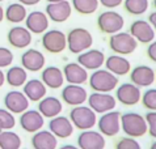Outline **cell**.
Returning a JSON list of instances; mask_svg holds the SVG:
<instances>
[{
	"label": "cell",
	"mask_w": 156,
	"mask_h": 149,
	"mask_svg": "<svg viewBox=\"0 0 156 149\" xmlns=\"http://www.w3.org/2000/svg\"><path fill=\"white\" fill-rule=\"evenodd\" d=\"M136 42L140 43H151L155 39V28H152L148 23L143 20L134 21L130 26V32Z\"/></svg>",
	"instance_id": "8fae6325"
},
{
	"label": "cell",
	"mask_w": 156,
	"mask_h": 149,
	"mask_svg": "<svg viewBox=\"0 0 156 149\" xmlns=\"http://www.w3.org/2000/svg\"><path fill=\"white\" fill-rule=\"evenodd\" d=\"M89 85L97 93H109L118 85V77L106 69H96L89 77Z\"/></svg>",
	"instance_id": "3957f363"
},
{
	"label": "cell",
	"mask_w": 156,
	"mask_h": 149,
	"mask_svg": "<svg viewBox=\"0 0 156 149\" xmlns=\"http://www.w3.org/2000/svg\"><path fill=\"white\" fill-rule=\"evenodd\" d=\"M25 25H27L25 28H27L30 33L42 34L49 28V19H47L46 13L40 12V11H34V12H30L29 15H27Z\"/></svg>",
	"instance_id": "d6986e66"
},
{
	"label": "cell",
	"mask_w": 156,
	"mask_h": 149,
	"mask_svg": "<svg viewBox=\"0 0 156 149\" xmlns=\"http://www.w3.org/2000/svg\"><path fill=\"white\" fill-rule=\"evenodd\" d=\"M63 77L68 84L81 85L88 80V71L77 63H68L63 68Z\"/></svg>",
	"instance_id": "ac0fdd59"
},
{
	"label": "cell",
	"mask_w": 156,
	"mask_h": 149,
	"mask_svg": "<svg viewBox=\"0 0 156 149\" xmlns=\"http://www.w3.org/2000/svg\"><path fill=\"white\" fill-rule=\"evenodd\" d=\"M32 145L34 149H57L58 139L50 131L40 130L34 132L32 137Z\"/></svg>",
	"instance_id": "d4e9b609"
},
{
	"label": "cell",
	"mask_w": 156,
	"mask_h": 149,
	"mask_svg": "<svg viewBox=\"0 0 156 149\" xmlns=\"http://www.w3.org/2000/svg\"><path fill=\"white\" fill-rule=\"evenodd\" d=\"M4 105L5 109L12 114H23L29 107V99L25 97L23 92L12 90L8 92L4 97Z\"/></svg>",
	"instance_id": "30bf717a"
},
{
	"label": "cell",
	"mask_w": 156,
	"mask_h": 149,
	"mask_svg": "<svg viewBox=\"0 0 156 149\" xmlns=\"http://www.w3.org/2000/svg\"><path fill=\"white\" fill-rule=\"evenodd\" d=\"M62 111V102L57 97H43L38 105V113L43 118H54L58 116Z\"/></svg>",
	"instance_id": "4316f807"
},
{
	"label": "cell",
	"mask_w": 156,
	"mask_h": 149,
	"mask_svg": "<svg viewBox=\"0 0 156 149\" xmlns=\"http://www.w3.org/2000/svg\"><path fill=\"white\" fill-rule=\"evenodd\" d=\"M49 3H59V2H63V0H47Z\"/></svg>",
	"instance_id": "bcb514c9"
},
{
	"label": "cell",
	"mask_w": 156,
	"mask_h": 149,
	"mask_svg": "<svg viewBox=\"0 0 156 149\" xmlns=\"http://www.w3.org/2000/svg\"><path fill=\"white\" fill-rule=\"evenodd\" d=\"M109 46L113 52L119 55H129L136 50L138 42L130 33H114L109 39Z\"/></svg>",
	"instance_id": "5b68a950"
},
{
	"label": "cell",
	"mask_w": 156,
	"mask_h": 149,
	"mask_svg": "<svg viewBox=\"0 0 156 149\" xmlns=\"http://www.w3.org/2000/svg\"><path fill=\"white\" fill-rule=\"evenodd\" d=\"M150 25L151 26H152V28H155V25H156V13L155 12H152V13H151V15H150Z\"/></svg>",
	"instance_id": "b9f144b4"
},
{
	"label": "cell",
	"mask_w": 156,
	"mask_h": 149,
	"mask_svg": "<svg viewBox=\"0 0 156 149\" xmlns=\"http://www.w3.org/2000/svg\"><path fill=\"white\" fill-rule=\"evenodd\" d=\"M87 99H88L89 105L88 107L92 109L96 114H105L108 111L114 110L117 103L115 98L109 93H97V92H94Z\"/></svg>",
	"instance_id": "ba28073f"
},
{
	"label": "cell",
	"mask_w": 156,
	"mask_h": 149,
	"mask_svg": "<svg viewBox=\"0 0 156 149\" xmlns=\"http://www.w3.org/2000/svg\"><path fill=\"white\" fill-rule=\"evenodd\" d=\"M72 7L81 15H92L98 8V0H72Z\"/></svg>",
	"instance_id": "1f68e13d"
},
{
	"label": "cell",
	"mask_w": 156,
	"mask_h": 149,
	"mask_svg": "<svg viewBox=\"0 0 156 149\" xmlns=\"http://www.w3.org/2000/svg\"><path fill=\"white\" fill-rule=\"evenodd\" d=\"M25 149H27V148H25Z\"/></svg>",
	"instance_id": "681fc988"
},
{
	"label": "cell",
	"mask_w": 156,
	"mask_h": 149,
	"mask_svg": "<svg viewBox=\"0 0 156 149\" xmlns=\"http://www.w3.org/2000/svg\"><path fill=\"white\" fill-rule=\"evenodd\" d=\"M49 128H50V132L55 137H60V139L70 137L73 132V126L67 116L58 115V116L51 118L49 123Z\"/></svg>",
	"instance_id": "7402d4cb"
},
{
	"label": "cell",
	"mask_w": 156,
	"mask_h": 149,
	"mask_svg": "<svg viewBox=\"0 0 156 149\" xmlns=\"http://www.w3.org/2000/svg\"><path fill=\"white\" fill-rule=\"evenodd\" d=\"M142 102H143V106L146 109H148L150 111L156 110V89L155 88H151V89L144 92V94L142 95Z\"/></svg>",
	"instance_id": "e575fe53"
},
{
	"label": "cell",
	"mask_w": 156,
	"mask_h": 149,
	"mask_svg": "<svg viewBox=\"0 0 156 149\" xmlns=\"http://www.w3.org/2000/svg\"><path fill=\"white\" fill-rule=\"evenodd\" d=\"M98 2L101 3L104 7H106V8H109V9H112V8H117L118 5H121L123 0H98Z\"/></svg>",
	"instance_id": "f35d334b"
},
{
	"label": "cell",
	"mask_w": 156,
	"mask_h": 149,
	"mask_svg": "<svg viewBox=\"0 0 156 149\" xmlns=\"http://www.w3.org/2000/svg\"><path fill=\"white\" fill-rule=\"evenodd\" d=\"M71 12L72 7L67 0H63L59 3H49L46 7L47 19L53 20L54 23H64L67 19H70Z\"/></svg>",
	"instance_id": "4fadbf2b"
},
{
	"label": "cell",
	"mask_w": 156,
	"mask_h": 149,
	"mask_svg": "<svg viewBox=\"0 0 156 149\" xmlns=\"http://www.w3.org/2000/svg\"><path fill=\"white\" fill-rule=\"evenodd\" d=\"M77 145H79V149H104L105 137L97 131L87 130L79 135Z\"/></svg>",
	"instance_id": "5bb4252c"
},
{
	"label": "cell",
	"mask_w": 156,
	"mask_h": 149,
	"mask_svg": "<svg viewBox=\"0 0 156 149\" xmlns=\"http://www.w3.org/2000/svg\"><path fill=\"white\" fill-rule=\"evenodd\" d=\"M0 2H3V0H0Z\"/></svg>",
	"instance_id": "c3c4849f"
},
{
	"label": "cell",
	"mask_w": 156,
	"mask_h": 149,
	"mask_svg": "<svg viewBox=\"0 0 156 149\" xmlns=\"http://www.w3.org/2000/svg\"><path fill=\"white\" fill-rule=\"evenodd\" d=\"M8 42L16 49H25L32 43V33L24 26H13L8 32Z\"/></svg>",
	"instance_id": "603a6c76"
},
{
	"label": "cell",
	"mask_w": 156,
	"mask_h": 149,
	"mask_svg": "<svg viewBox=\"0 0 156 149\" xmlns=\"http://www.w3.org/2000/svg\"><path fill=\"white\" fill-rule=\"evenodd\" d=\"M105 56L100 50H87L77 56V64H80L87 71H96L104 65Z\"/></svg>",
	"instance_id": "7c38bea8"
},
{
	"label": "cell",
	"mask_w": 156,
	"mask_h": 149,
	"mask_svg": "<svg viewBox=\"0 0 156 149\" xmlns=\"http://www.w3.org/2000/svg\"><path fill=\"white\" fill-rule=\"evenodd\" d=\"M21 139L11 130L0 131V149H20Z\"/></svg>",
	"instance_id": "4dcf8cb0"
},
{
	"label": "cell",
	"mask_w": 156,
	"mask_h": 149,
	"mask_svg": "<svg viewBox=\"0 0 156 149\" xmlns=\"http://www.w3.org/2000/svg\"><path fill=\"white\" fill-rule=\"evenodd\" d=\"M41 77L45 86L51 88V89H59L64 82L63 72L58 67H54V65H50V67H46L43 69Z\"/></svg>",
	"instance_id": "484cf974"
},
{
	"label": "cell",
	"mask_w": 156,
	"mask_h": 149,
	"mask_svg": "<svg viewBox=\"0 0 156 149\" xmlns=\"http://www.w3.org/2000/svg\"><path fill=\"white\" fill-rule=\"evenodd\" d=\"M67 39V46L72 54H81L87 50H89V47L93 45V37L88 30L84 28H75L72 29L68 36L66 37Z\"/></svg>",
	"instance_id": "7a4b0ae2"
},
{
	"label": "cell",
	"mask_w": 156,
	"mask_h": 149,
	"mask_svg": "<svg viewBox=\"0 0 156 149\" xmlns=\"http://www.w3.org/2000/svg\"><path fill=\"white\" fill-rule=\"evenodd\" d=\"M20 4H23V5H36V4H38L41 2V0H19Z\"/></svg>",
	"instance_id": "60d3db41"
},
{
	"label": "cell",
	"mask_w": 156,
	"mask_h": 149,
	"mask_svg": "<svg viewBox=\"0 0 156 149\" xmlns=\"http://www.w3.org/2000/svg\"><path fill=\"white\" fill-rule=\"evenodd\" d=\"M27 77H28L27 71L23 67H19V65L11 67L5 73V81L11 86H15V88L23 86L27 82Z\"/></svg>",
	"instance_id": "f546056e"
},
{
	"label": "cell",
	"mask_w": 156,
	"mask_h": 149,
	"mask_svg": "<svg viewBox=\"0 0 156 149\" xmlns=\"http://www.w3.org/2000/svg\"><path fill=\"white\" fill-rule=\"evenodd\" d=\"M115 95L119 103L125 105V106H134L140 101V88L134 84L125 82V84L119 85Z\"/></svg>",
	"instance_id": "9a60e30c"
},
{
	"label": "cell",
	"mask_w": 156,
	"mask_h": 149,
	"mask_svg": "<svg viewBox=\"0 0 156 149\" xmlns=\"http://www.w3.org/2000/svg\"><path fill=\"white\" fill-rule=\"evenodd\" d=\"M16 126V119L13 114L9 113L7 109H0V131L12 130Z\"/></svg>",
	"instance_id": "836d02e7"
},
{
	"label": "cell",
	"mask_w": 156,
	"mask_h": 149,
	"mask_svg": "<svg viewBox=\"0 0 156 149\" xmlns=\"http://www.w3.org/2000/svg\"><path fill=\"white\" fill-rule=\"evenodd\" d=\"M147 55H148V58L152 60L155 63L156 62V43L155 42H151L148 49H147Z\"/></svg>",
	"instance_id": "ab89813d"
},
{
	"label": "cell",
	"mask_w": 156,
	"mask_h": 149,
	"mask_svg": "<svg viewBox=\"0 0 156 149\" xmlns=\"http://www.w3.org/2000/svg\"><path fill=\"white\" fill-rule=\"evenodd\" d=\"M13 62V54L7 47H0V69L9 67Z\"/></svg>",
	"instance_id": "8d00e7d4"
},
{
	"label": "cell",
	"mask_w": 156,
	"mask_h": 149,
	"mask_svg": "<svg viewBox=\"0 0 156 149\" xmlns=\"http://www.w3.org/2000/svg\"><path fill=\"white\" fill-rule=\"evenodd\" d=\"M42 46L50 54H60L67 47L66 34L57 29L49 30L42 36Z\"/></svg>",
	"instance_id": "52a82bcc"
},
{
	"label": "cell",
	"mask_w": 156,
	"mask_h": 149,
	"mask_svg": "<svg viewBox=\"0 0 156 149\" xmlns=\"http://www.w3.org/2000/svg\"><path fill=\"white\" fill-rule=\"evenodd\" d=\"M3 19H4V9H3V7L0 5V23L3 21Z\"/></svg>",
	"instance_id": "f6af8a7d"
},
{
	"label": "cell",
	"mask_w": 156,
	"mask_h": 149,
	"mask_svg": "<svg viewBox=\"0 0 156 149\" xmlns=\"http://www.w3.org/2000/svg\"><path fill=\"white\" fill-rule=\"evenodd\" d=\"M123 25H125V20L118 12H113V11L102 12L97 19L98 29L106 34H114L121 32Z\"/></svg>",
	"instance_id": "8992f818"
},
{
	"label": "cell",
	"mask_w": 156,
	"mask_h": 149,
	"mask_svg": "<svg viewBox=\"0 0 156 149\" xmlns=\"http://www.w3.org/2000/svg\"><path fill=\"white\" fill-rule=\"evenodd\" d=\"M155 71L148 65H138L130 73L131 84L136 85L138 88L151 86L155 82Z\"/></svg>",
	"instance_id": "e0dca14e"
},
{
	"label": "cell",
	"mask_w": 156,
	"mask_h": 149,
	"mask_svg": "<svg viewBox=\"0 0 156 149\" xmlns=\"http://www.w3.org/2000/svg\"><path fill=\"white\" fill-rule=\"evenodd\" d=\"M104 64L106 65V71L115 74V76H125L130 72V64L129 60L122 55H112L108 59H105Z\"/></svg>",
	"instance_id": "cb8c5ba5"
},
{
	"label": "cell",
	"mask_w": 156,
	"mask_h": 149,
	"mask_svg": "<svg viewBox=\"0 0 156 149\" xmlns=\"http://www.w3.org/2000/svg\"><path fill=\"white\" fill-rule=\"evenodd\" d=\"M23 86H24L23 93L29 101L37 102V101H41L43 97H46V86L41 80L33 78V80L27 81Z\"/></svg>",
	"instance_id": "83f0119b"
},
{
	"label": "cell",
	"mask_w": 156,
	"mask_h": 149,
	"mask_svg": "<svg viewBox=\"0 0 156 149\" xmlns=\"http://www.w3.org/2000/svg\"><path fill=\"white\" fill-rule=\"evenodd\" d=\"M87 98H88L87 90L81 85L70 84L64 86L62 90V99L70 106H80L85 102Z\"/></svg>",
	"instance_id": "2e32d148"
},
{
	"label": "cell",
	"mask_w": 156,
	"mask_h": 149,
	"mask_svg": "<svg viewBox=\"0 0 156 149\" xmlns=\"http://www.w3.org/2000/svg\"><path fill=\"white\" fill-rule=\"evenodd\" d=\"M21 64L25 71H41L45 65V56L41 51L36 49H29L21 55Z\"/></svg>",
	"instance_id": "ffe728a7"
},
{
	"label": "cell",
	"mask_w": 156,
	"mask_h": 149,
	"mask_svg": "<svg viewBox=\"0 0 156 149\" xmlns=\"http://www.w3.org/2000/svg\"><path fill=\"white\" fill-rule=\"evenodd\" d=\"M121 128L129 137H140L147 132L146 120L138 113H126L119 118Z\"/></svg>",
	"instance_id": "6da1fadb"
},
{
	"label": "cell",
	"mask_w": 156,
	"mask_h": 149,
	"mask_svg": "<svg viewBox=\"0 0 156 149\" xmlns=\"http://www.w3.org/2000/svg\"><path fill=\"white\" fill-rule=\"evenodd\" d=\"M150 149H156V143H155V141L152 143V145H151V148H150Z\"/></svg>",
	"instance_id": "7dc6e473"
},
{
	"label": "cell",
	"mask_w": 156,
	"mask_h": 149,
	"mask_svg": "<svg viewBox=\"0 0 156 149\" xmlns=\"http://www.w3.org/2000/svg\"><path fill=\"white\" fill-rule=\"evenodd\" d=\"M4 81H5V74H4V72L0 69V86L4 85Z\"/></svg>",
	"instance_id": "7bdbcfd3"
},
{
	"label": "cell",
	"mask_w": 156,
	"mask_h": 149,
	"mask_svg": "<svg viewBox=\"0 0 156 149\" xmlns=\"http://www.w3.org/2000/svg\"><path fill=\"white\" fill-rule=\"evenodd\" d=\"M125 8L130 15L139 16L148 9V0H125Z\"/></svg>",
	"instance_id": "d6a6232c"
},
{
	"label": "cell",
	"mask_w": 156,
	"mask_h": 149,
	"mask_svg": "<svg viewBox=\"0 0 156 149\" xmlns=\"http://www.w3.org/2000/svg\"><path fill=\"white\" fill-rule=\"evenodd\" d=\"M27 8L25 5L20 3H13V4H9L8 8L4 12V16H5L7 21L9 23H13V24H19V23H23V21L27 19Z\"/></svg>",
	"instance_id": "f1b7e54d"
},
{
	"label": "cell",
	"mask_w": 156,
	"mask_h": 149,
	"mask_svg": "<svg viewBox=\"0 0 156 149\" xmlns=\"http://www.w3.org/2000/svg\"><path fill=\"white\" fill-rule=\"evenodd\" d=\"M115 149H142L140 144L134 137H122L117 143Z\"/></svg>",
	"instance_id": "d590c367"
},
{
	"label": "cell",
	"mask_w": 156,
	"mask_h": 149,
	"mask_svg": "<svg viewBox=\"0 0 156 149\" xmlns=\"http://www.w3.org/2000/svg\"><path fill=\"white\" fill-rule=\"evenodd\" d=\"M121 114L118 111H108L98 119V132L102 136H115L119 132L121 123H119Z\"/></svg>",
	"instance_id": "9c48e42d"
},
{
	"label": "cell",
	"mask_w": 156,
	"mask_h": 149,
	"mask_svg": "<svg viewBox=\"0 0 156 149\" xmlns=\"http://www.w3.org/2000/svg\"><path fill=\"white\" fill-rule=\"evenodd\" d=\"M70 122L73 127L79 128L81 131L90 130L97 123V116L92 109L88 106H75L70 113Z\"/></svg>",
	"instance_id": "277c9868"
},
{
	"label": "cell",
	"mask_w": 156,
	"mask_h": 149,
	"mask_svg": "<svg viewBox=\"0 0 156 149\" xmlns=\"http://www.w3.org/2000/svg\"><path fill=\"white\" fill-rule=\"evenodd\" d=\"M43 116L38 113V110H25L20 116V124L23 130L30 133L40 131L43 127Z\"/></svg>",
	"instance_id": "44dd1931"
},
{
	"label": "cell",
	"mask_w": 156,
	"mask_h": 149,
	"mask_svg": "<svg viewBox=\"0 0 156 149\" xmlns=\"http://www.w3.org/2000/svg\"><path fill=\"white\" fill-rule=\"evenodd\" d=\"M146 124H147V130L150 131L151 137H156V113L155 111H150L144 118Z\"/></svg>",
	"instance_id": "74e56055"
},
{
	"label": "cell",
	"mask_w": 156,
	"mask_h": 149,
	"mask_svg": "<svg viewBox=\"0 0 156 149\" xmlns=\"http://www.w3.org/2000/svg\"><path fill=\"white\" fill-rule=\"evenodd\" d=\"M59 149H79V148L75 147V145H70V144H68V145H63L62 148H59Z\"/></svg>",
	"instance_id": "ee69618b"
}]
</instances>
